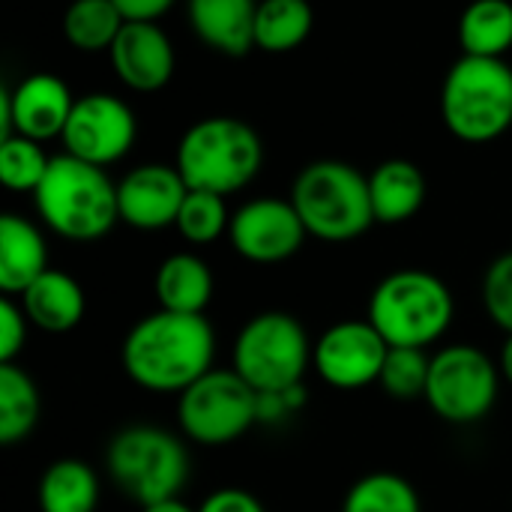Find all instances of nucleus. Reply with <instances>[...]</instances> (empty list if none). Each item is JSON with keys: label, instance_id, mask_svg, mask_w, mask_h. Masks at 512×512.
<instances>
[{"label": "nucleus", "instance_id": "1", "mask_svg": "<svg viewBox=\"0 0 512 512\" xmlns=\"http://www.w3.org/2000/svg\"><path fill=\"white\" fill-rule=\"evenodd\" d=\"M216 360V333L204 315L156 309L138 318L123 345L120 363L129 381L147 393L180 396L204 378Z\"/></svg>", "mask_w": 512, "mask_h": 512}, {"label": "nucleus", "instance_id": "2", "mask_svg": "<svg viewBox=\"0 0 512 512\" xmlns=\"http://www.w3.org/2000/svg\"><path fill=\"white\" fill-rule=\"evenodd\" d=\"M33 204L48 231L72 243L102 240L120 222L117 183L105 168L69 153L51 156V165L33 192Z\"/></svg>", "mask_w": 512, "mask_h": 512}, {"label": "nucleus", "instance_id": "3", "mask_svg": "<svg viewBox=\"0 0 512 512\" xmlns=\"http://www.w3.org/2000/svg\"><path fill=\"white\" fill-rule=\"evenodd\" d=\"M366 318L390 348L426 351L450 330L456 297L432 270H393L375 285Z\"/></svg>", "mask_w": 512, "mask_h": 512}, {"label": "nucleus", "instance_id": "4", "mask_svg": "<svg viewBox=\"0 0 512 512\" xmlns=\"http://www.w3.org/2000/svg\"><path fill=\"white\" fill-rule=\"evenodd\" d=\"M111 483L138 507L180 498L192 477L186 438L162 426H126L105 450Z\"/></svg>", "mask_w": 512, "mask_h": 512}, {"label": "nucleus", "instance_id": "5", "mask_svg": "<svg viewBox=\"0 0 512 512\" xmlns=\"http://www.w3.org/2000/svg\"><path fill=\"white\" fill-rule=\"evenodd\" d=\"M261 165L264 141L237 117H204L192 123L177 144L174 162L189 189L216 192L222 198L249 186Z\"/></svg>", "mask_w": 512, "mask_h": 512}, {"label": "nucleus", "instance_id": "6", "mask_svg": "<svg viewBox=\"0 0 512 512\" xmlns=\"http://www.w3.org/2000/svg\"><path fill=\"white\" fill-rule=\"evenodd\" d=\"M291 204L321 243H351L375 225L369 177L342 159L309 162L291 186Z\"/></svg>", "mask_w": 512, "mask_h": 512}, {"label": "nucleus", "instance_id": "7", "mask_svg": "<svg viewBox=\"0 0 512 512\" xmlns=\"http://www.w3.org/2000/svg\"><path fill=\"white\" fill-rule=\"evenodd\" d=\"M441 117L465 144H489L512 126V66L504 57L462 54L441 87Z\"/></svg>", "mask_w": 512, "mask_h": 512}, {"label": "nucleus", "instance_id": "8", "mask_svg": "<svg viewBox=\"0 0 512 512\" xmlns=\"http://www.w3.org/2000/svg\"><path fill=\"white\" fill-rule=\"evenodd\" d=\"M312 342L306 327L288 312L252 315L231 348V369L255 390L273 393L303 384L312 363Z\"/></svg>", "mask_w": 512, "mask_h": 512}, {"label": "nucleus", "instance_id": "9", "mask_svg": "<svg viewBox=\"0 0 512 512\" xmlns=\"http://www.w3.org/2000/svg\"><path fill=\"white\" fill-rule=\"evenodd\" d=\"M177 426L198 447H228L258 426V393L234 369H210L177 396Z\"/></svg>", "mask_w": 512, "mask_h": 512}, {"label": "nucleus", "instance_id": "10", "mask_svg": "<svg viewBox=\"0 0 512 512\" xmlns=\"http://www.w3.org/2000/svg\"><path fill=\"white\" fill-rule=\"evenodd\" d=\"M501 393L498 363L477 345H447L432 354L426 405L450 426H474L489 417Z\"/></svg>", "mask_w": 512, "mask_h": 512}, {"label": "nucleus", "instance_id": "11", "mask_svg": "<svg viewBox=\"0 0 512 512\" xmlns=\"http://www.w3.org/2000/svg\"><path fill=\"white\" fill-rule=\"evenodd\" d=\"M390 345L372 327L369 318L330 324L312 348V366L318 378L333 390H363L378 384Z\"/></svg>", "mask_w": 512, "mask_h": 512}, {"label": "nucleus", "instance_id": "12", "mask_svg": "<svg viewBox=\"0 0 512 512\" xmlns=\"http://www.w3.org/2000/svg\"><path fill=\"white\" fill-rule=\"evenodd\" d=\"M138 135L132 108L111 93H87L75 99V108L60 135L63 150L90 165L120 162Z\"/></svg>", "mask_w": 512, "mask_h": 512}, {"label": "nucleus", "instance_id": "13", "mask_svg": "<svg viewBox=\"0 0 512 512\" xmlns=\"http://www.w3.org/2000/svg\"><path fill=\"white\" fill-rule=\"evenodd\" d=\"M306 237L291 198H252L231 213L228 243L249 264H282L303 249Z\"/></svg>", "mask_w": 512, "mask_h": 512}, {"label": "nucleus", "instance_id": "14", "mask_svg": "<svg viewBox=\"0 0 512 512\" xmlns=\"http://www.w3.org/2000/svg\"><path fill=\"white\" fill-rule=\"evenodd\" d=\"M75 108V96L63 78L36 72L18 81L12 90H0V138L24 135L30 141L60 138Z\"/></svg>", "mask_w": 512, "mask_h": 512}, {"label": "nucleus", "instance_id": "15", "mask_svg": "<svg viewBox=\"0 0 512 512\" xmlns=\"http://www.w3.org/2000/svg\"><path fill=\"white\" fill-rule=\"evenodd\" d=\"M189 195L183 174L162 162L132 168L117 183L120 222L135 231H162L177 222V213Z\"/></svg>", "mask_w": 512, "mask_h": 512}, {"label": "nucleus", "instance_id": "16", "mask_svg": "<svg viewBox=\"0 0 512 512\" xmlns=\"http://www.w3.org/2000/svg\"><path fill=\"white\" fill-rule=\"evenodd\" d=\"M108 60L114 75L138 93H156L174 75V45L156 21H126Z\"/></svg>", "mask_w": 512, "mask_h": 512}, {"label": "nucleus", "instance_id": "17", "mask_svg": "<svg viewBox=\"0 0 512 512\" xmlns=\"http://www.w3.org/2000/svg\"><path fill=\"white\" fill-rule=\"evenodd\" d=\"M30 327L51 333V336H63L69 330H75L84 321L87 312V297L84 288L78 285V279H72L63 270L48 267L21 297H18Z\"/></svg>", "mask_w": 512, "mask_h": 512}, {"label": "nucleus", "instance_id": "18", "mask_svg": "<svg viewBox=\"0 0 512 512\" xmlns=\"http://www.w3.org/2000/svg\"><path fill=\"white\" fill-rule=\"evenodd\" d=\"M189 24L195 36L228 57H243L255 48L258 0H189Z\"/></svg>", "mask_w": 512, "mask_h": 512}, {"label": "nucleus", "instance_id": "19", "mask_svg": "<svg viewBox=\"0 0 512 512\" xmlns=\"http://www.w3.org/2000/svg\"><path fill=\"white\" fill-rule=\"evenodd\" d=\"M48 270V246L42 231L15 213L0 216V291L21 297Z\"/></svg>", "mask_w": 512, "mask_h": 512}, {"label": "nucleus", "instance_id": "20", "mask_svg": "<svg viewBox=\"0 0 512 512\" xmlns=\"http://www.w3.org/2000/svg\"><path fill=\"white\" fill-rule=\"evenodd\" d=\"M213 291V270L195 252H174L156 267L153 294L159 309L180 315H204L213 300Z\"/></svg>", "mask_w": 512, "mask_h": 512}, {"label": "nucleus", "instance_id": "21", "mask_svg": "<svg viewBox=\"0 0 512 512\" xmlns=\"http://www.w3.org/2000/svg\"><path fill=\"white\" fill-rule=\"evenodd\" d=\"M426 174L411 159H384L369 174V198L375 222L402 225L426 204Z\"/></svg>", "mask_w": 512, "mask_h": 512}, {"label": "nucleus", "instance_id": "22", "mask_svg": "<svg viewBox=\"0 0 512 512\" xmlns=\"http://www.w3.org/2000/svg\"><path fill=\"white\" fill-rule=\"evenodd\" d=\"M102 498L99 474L84 459H57L51 462L36 486L39 512H96Z\"/></svg>", "mask_w": 512, "mask_h": 512}, {"label": "nucleus", "instance_id": "23", "mask_svg": "<svg viewBox=\"0 0 512 512\" xmlns=\"http://www.w3.org/2000/svg\"><path fill=\"white\" fill-rule=\"evenodd\" d=\"M42 396L36 381L18 363H0V444L27 441L39 423Z\"/></svg>", "mask_w": 512, "mask_h": 512}, {"label": "nucleus", "instance_id": "24", "mask_svg": "<svg viewBox=\"0 0 512 512\" xmlns=\"http://www.w3.org/2000/svg\"><path fill=\"white\" fill-rule=\"evenodd\" d=\"M315 24L309 0H261L255 15V48L267 54H288L300 48Z\"/></svg>", "mask_w": 512, "mask_h": 512}, {"label": "nucleus", "instance_id": "25", "mask_svg": "<svg viewBox=\"0 0 512 512\" xmlns=\"http://www.w3.org/2000/svg\"><path fill=\"white\" fill-rule=\"evenodd\" d=\"M459 42L471 57H504L512 48V0H474L459 18Z\"/></svg>", "mask_w": 512, "mask_h": 512}, {"label": "nucleus", "instance_id": "26", "mask_svg": "<svg viewBox=\"0 0 512 512\" xmlns=\"http://www.w3.org/2000/svg\"><path fill=\"white\" fill-rule=\"evenodd\" d=\"M126 18L111 0H72L63 12V36L75 51H111Z\"/></svg>", "mask_w": 512, "mask_h": 512}, {"label": "nucleus", "instance_id": "27", "mask_svg": "<svg viewBox=\"0 0 512 512\" xmlns=\"http://www.w3.org/2000/svg\"><path fill=\"white\" fill-rule=\"evenodd\" d=\"M342 512H423V504L411 480L393 471H375L348 489Z\"/></svg>", "mask_w": 512, "mask_h": 512}, {"label": "nucleus", "instance_id": "28", "mask_svg": "<svg viewBox=\"0 0 512 512\" xmlns=\"http://www.w3.org/2000/svg\"><path fill=\"white\" fill-rule=\"evenodd\" d=\"M177 234L189 243V246H210L219 237H228L231 228V213L225 207V198L216 192H204V189H189L177 222H174Z\"/></svg>", "mask_w": 512, "mask_h": 512}, {"label": "nucleus", "instance_id": "29", "mask_svg": "<svg viewBox=\"0 0 512 512\" xmlns=\"http://www.w3.org/2000/svg\"><path fill=\"white\" fill-rule=\"evenodd\" d=\"M429 369H432V357L420 348H390L378 387L396 399V402H414V399H426V387H429Z\"/></svg>", "mask_w": 512, "mask_h": 512}, {"label": "nucleus", "instance_id": "30", "mask_svg": "<svg viewBox=\"0 0 512 512\" xmlns=\"http://www.w3.org/2000/svg\"><path fill=\"white\" fill-rule=\"evenodd\" d=\"M48 165H51V156L42 150L39 141H30L24 135H12L0 141V180L6 189L33 195Z\"/></svg>", "mask_w": 512, "mask_h": 512}, {"label": "nucleus", "instance_id": "31", "mask_svg": "<svg viewBox=\"0 0 512 512\" xmlns=\"http://www.w3.org/2000/svg\"><path fill=\"white\" fill-rule=\"evenodd\" d=\"M483 306L489 321L512 336V252L498 255L483 276Z\"/></svg>", "mask_w": 512, "mask_h": 512}, {"label": "nucleus", "instance_id": "32", "mask_svg": "<svg viewBox=\"0 0 512 512\" xmlns=\"http://www.w3.org/2000/svg\"><path fill=\"white\" fill-rule=\"evenodd\" d=\"M27 333H30V321L21 309V303H15V297L0 300V363H15L27 345Z\"/></svg>", "mask_w": 512, "mask_h": 512}, {"label": "nucleus", "instance_id": "33", "mask_svg": "<svg viewBox=\"0 0 512 512\" xmlns=\"http://www.w3.org/2000/svg\"><path fill=\"white\" fill-rule=\"evenodd\" d=\"M309 396L303 384L288 387V390H273V393H258V423L261 426H282L294 420L306 408Z\"/></svg>", "mask_w": 512, "mask_h": 512}, {"label": "nucleus", "instance_id": "34", "mask_svg": "<svg viewBox=\"0 0 512 512\" xmlns=\"http://www.w3.org/2000/svg\"><path fill=\"white\" fill-rule=\"evenodd\" d=\"M198 512H267V507L249 492V489H237V486H225L210 492L201 504Z\"/></svg>", "mask_w": 512, "mask_h": 512}, {"label": "nucleus", "instance_id": "35", "mask_svg": "<svg viewBox=\"0 0 512 512\" xmlns=\"http://www.w3.org/2000/svg\"><path fill=\"white\" fill-rule=\"evenodd\" d=\"M111 3L120 9L126 21H156L174 6V0H111Z\"/></svg>", "mask_w": 512, "mask_h": 512}, {"label": "nucleus", "instance_id": "36", "mask_svg": "<svg viewBox=\"0 0 512 512\" xmlns=\"http://www.w3.org/2000/svg\"><path fill=\"white\" fill-rule=\"evenodd\" d=\"M141 512H198V507H189L186 501H180V498H171V501H159V504L141 507Z\"/></svg>", "mask_w": 512, "mask_h": 512}, {"label": "nucleus", "instance_id": "37", "mask_svg": "<svg viewBox=\"0 0 512 512\" xmlns=\"http://www.w3.org/2000/svg\"><path fill=\"white\" fill-rule=\"evenodd\" d=\"M498 369H501V378L512 387V336H507V342L501 345V354H498Z\"/></svg>", "mask_w": 512, "mask_h": 512}]
</instances>
